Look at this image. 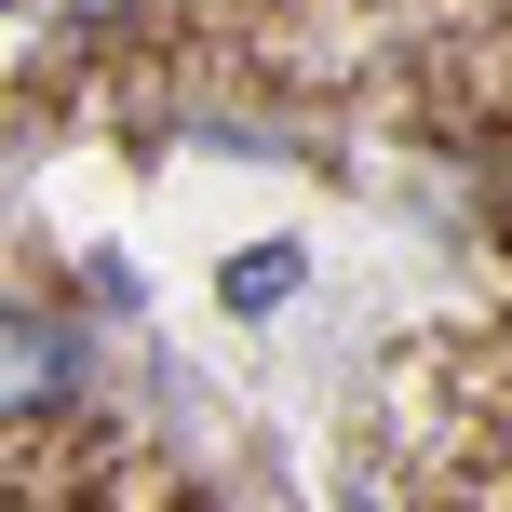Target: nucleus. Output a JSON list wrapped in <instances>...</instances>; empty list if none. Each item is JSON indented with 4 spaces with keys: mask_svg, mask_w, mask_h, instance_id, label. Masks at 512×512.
<instances>
[{
    "mask_svg": "<svg viewBox=\"0 0 512 512\" xmlns=\"http://www.w3.org/2000/svg\"><path fill=\"white\" fill-rule=\"evenodd\" d=\"M54 391H68V337L14 310V405H54Z\"/></svg>",
    "mask_w": 512,
    "mask_h": 512,
    "instance_id": "nucleus-1",
    "label": "nucleus"
},
{
    "mask_svg": "<svg viewBox=\"0 0 512 512\" xmlns=\"http://www.w3.org/2000/svg\"><path fill=\"white\" fill-rule=\"evenodd\" d=\"M283 297H297V256H283V243L230 256V310H283Z\"/></svg>",
    "mask_w": 512,
    "mask_h": 512,
    "instance_id": "nucleus-2",
    "label": "nucleus"
},
{
    "mask_svg": "<svg viewBox=\"0 0 512 512\" xmlns=\"http://www.w3.org/2000/svg\"><path fill=\"white\" fill-rule=\"evenodd\" d=\"M14 14H54V27H95L108 0H14Z\"/></svg>",
    "mask_w": 512,
    "mask_h": 512,
    "instance_id": "nucleus-3",
    "label": "nucleus"
}]
</instances>
